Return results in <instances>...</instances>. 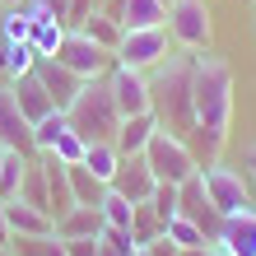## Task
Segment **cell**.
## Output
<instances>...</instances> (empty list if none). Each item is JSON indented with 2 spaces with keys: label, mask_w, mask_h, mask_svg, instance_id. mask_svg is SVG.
Masks as SVG:
<instances>
[{
  "label": "cell",
  "mask_w": 256,
  "mask_h": 256,
  "mask_svg": "<svg viewBox=\"0 0 256 256\" xmlns=\"http://www.w3.org/2000/svg\"><path fill=\"white\" fill-rule=\"evenodd\" d=\"M191 108H196V126H205L210 135L228 140V122H233V70L224 56L214 52H191Z\"/></svg>",
  "instance_id": "cell-1"
},
{
  "label": "cell",
  "mask_w": 256,
  "mask_h": 256,
  "mask_svg": "<svg viewBox=\"0 0 256 256\" xmlns=\"http://www.w3.org/2000/svg\"><path fill=\"white\" fill-rule=\"evenodd\" d=\"M149 112L158 116V130L186 140L196 130V108H191V56H168L154 66L149 80Z\"/></svg>",
  "instance_id": "cell-2"
},
{
  "label": "cell",
  "mask_w": 256,
  "mask_h": 256,
  "mask_svg": "<svg viewBox=\"0 0 256 256\" xmlns=\"http://www.w3.org/2000/svg\"><path fill=\"white\" fill-rule=\"evenodd\" d=\"M66 122L80 130L88 144H98V140H116L122 112H116V102H112L108 74H102V80H84V88L74 94V102L66 108Z\"/></svg>",
  "instance_id": "cell-3"
},
{
  "label": "cell",
  "mask_w": 256,
  "mask_h": 256,
  "mask_svg": "<svg viewBox=\"0 0 256 256\" xmlns=\"http://www.w3.org/2000/svg\"><path fill=\"white\" fill-rule=\"evenodd\" d=\"M168 52H172V38H168V24L163 28H126L122 42H116V52H112V61L116 66H126V70H154L168 61Z\"/></svg>",
  "instance_id": "cell-4"
},
{
  "label": "cell",
  "mask_w": 256,
  "mask_h": 256,
  "mask_svg": "<svg viewBox=\"0 0 256 256\" xmlns=\"http://www.w3.org/2000/svg\"><path fill=\"white\" fill-rule=\"evenodd\" d=\"M168 38L182 52H205L214 38V19H210L205 0H172L168 5Z\"/></svg>",
  "instance_id": "cell-5"
},
{
  "label": "cell",
  "mask_w": 256,
  "mask_h": 256,
  "mask_svg": "<svg viewBox=\"0 0 256 256\" xmlns=\"http://www.w3.org/2000/svg\"><path fill=\"white\" fill-rule=\"evenodd\" d=\"M144 163H149V172H154L158 182H177V186H182L191 172H200L196 158H191V149H186V140H177L168 130H154V140L144 144Z\"/></svg>",
  "instance_id": "cell-6"
},
{
  "label": "cell",
  "mask_w": 256,
  "mask_h": 256,
  "mask_svg": "<svg viewBox=\"0 0 256 256\" xmlns=\"http://www.w3.org/2000/svg\"><path fill=\"white\" fill-rule=\"evenodd\" d=\"M56 61H61L66 70H74L80 80H102V74L112 70V52L98 47L94 38H84L80 28H70L66 42H61V52H56Z\"/></svg>",
  "instance_id": "cell-7"
},
{
  "label": "cell",
  "mask_w": 256,
  "mask_h": 256,
  "mask_svg": "<svg viewBox=\"0 0 256 256\" xmlns=\"http://www.w3.org/2000/svg\"><path fill=\"white\" fill-rule=\"evenodd\" d=\"M200 182L210 191L219 214H238V210H252V196H247V177L233 172L228 163H205L200 168Z\"/></svg>",
  "instance_id": "cell-8"
},
{
  "label": "cell",
  "mask_w": 256,
  "mask_h": 256,
  "mask_svg": "<svg viewBox=\"0 0 256 256\" xmlns=\"http://www.w3.org/2000/svg\"><path fill=\"white\" fill-rule=\"evenodd\" d=\"M177 214L182 219H191L196 228H200L210 242L219 238V224H224V214L214 210V200H210V191H205V182H200V172H191L182 186H177Z\"/></svg>",
  "instance_id": "cell-9"
},
{
  "label": "cell",
  "mask_w": 256,
  "mask_h": 256,
  "mask_svg": "<svg viewBox=\"0 0 256 256\" xmlns=\"http://www.w3.org/2000/svg\"><path fill=\"white\" fill-rule=\"evenodd\" d=\"M108 88H112V102H116V112H122V116L149 112V74H144V70H126V66L112 61Z\"/></svg>",
  "instance_id": "cell-10"
},
{
  "label": "cell",
  "mask_w": 256,
  "mask_h": 256,
  "mask_svg": "<svg viewBox=\"0 0 256 256\" xmlns=\"http://www.w3.org/2000/svg\"><path fill=\"white\" fill-rule=\"evenodd\" d=\"M154 182H158V177L149 172L144 154H122V163H116V177H112V191L126 196L130 205H144L149 191H154Z\"/></svg>",
  "instance_id": "cell-11"
},
{
  "label": "cell",
  "mask_w": 256,
  "mask_h": 256,
  "mask_svg": "<svg viewBox=\"0 0 256 256\" xmlns=\"http://www.w3.org/2000/svg\"><path fill=\"white\" fill-rule=\"evenodd\" d=\"M102 14H112L122 28H163L168 24V10L158 0H98Z\"/></svg>",
  "instance_id": "cell-12"
},
{
  "label": "cell",
  "mask_w": 256,
  "mask_h": 256,
  "mask_svg": "<svg viewBox=\"0 0 256 256\" xmlns=\"http://www.w3.org/2000/svg\"><path fill=\"white\" fill-rule=\"evenodd\" d=\"M33 74H38V80H42V88H47V94H52V102H56V108H70V102H74V94H80V88H84V80H80V74H74V70H66L61 61H56V56H42V61L33 66Z\"/></svg>",
  "instance_id": "cell-13"
},
{
  "label": "cell",
  "mask_w": 256,
  "mask_h": 256,
  "mask_svg": "<svg viewBox=\"0 0 256 256\" xmlns=\"http://www.w3.org/2000/svg\"><path fill=\"white\" fill-rule=\"evenodd\" d=\"M0 144L19 149V154H38V149H33V126L24 122V112H19V102H14L10 84H0Z\"/></svg>",
  "instance_id": "cell-14"
},
{
  "label": "cell",
  "mask_w": 256,
  "mask_h": 256,
  "mask_svg": "<svg viewBox=\"0 0 256 256\" xmlns=\"http://www.w3.org/2000/svg\"><path fill=\"white\" fill-rule=\"evenodd\" d=\"M10 94H14V102H19V112H24V122H28V126H38L42 116L61 112V108L52 102V94L42 88L38 74H19V80H10Z\"/></svg>",
  "instance_id": "cell-15"
},
{
  "label": "cell",
  "mask_w": 256,
  "mask_h": 256,
  "mask_svg": "<svg viewBox=\"0 0 256 256\" xmlns=\"http://www.w3.org/2000/svg\"><path fill=\"white\" fill-rule=\"evenodd\" d=\"M214 247H224L228 256H256V214L252 210H238V214H224Z\"/></svg>",
  "instance_id": "cell-16"
},
{
  "label": "cell",
  "mask_w": 256,
  "mask_h": 256,
  "mask_svg": "<svg viewBox=\"0 0 256 256\" xmlns=\"http://www.w3.org/2000/svg\"><path fill=\"white\" fill-rule=\"evenodd\" d=\"M5 224H10V238H47L56 233V219L38 205H24V200H5Z\"/></svg>",
  "instance_id": "cell-17"
},
{
  "label": "cell",
  "mask_w": 256,
  "mask_h": 256,
  "mask_svg": "<svg viewBox=\"0 0 256 256\" xmlns=\"http://www.w3.org/2000/svg\"><path fill=\"white\" fill-rule=\"evenodd\" d=\"M38 163H42V172H47V210H52V219H61L66 210H74L70 172H66V163L52 158V154H38Z\"/></svg>",
  "instance_id": "cell-18"
},
{
  "label": "cell",
  "mask_w": 256,
  "mask_h": 256,
  "mask_svg": "<svg viewBox=\"0 0 256 256\" xmlns=\"http://www.w3.org/2000/svg\"><path fill=\"white\" fill-rule=\"evenodd\" d=\"M158 130V116L154 112H135V116H122V126H116V154H144V144L154 140Z\"/></svg>",
  "instance_id": "cell-19"
},
{
  "label": "cell",
  "mask_w": 256,
  "mask_h": 256,
  "mask_svg": "<svg viewBox=\"0 0 256 256\" xmlns=\"http://www.w3.org/2000/svg\"><path fill=\"white\" fill-rule=\"evenodd\" d=\"M108 219H102L98 205H74L56 219V238H102Z\"/></svg>",
  "instance_id": "cell-20"
},
{
  "label": "cell",
  "mask_w": 256,
  "mask_h": 256,
  "mask_svg": "<svg viewBox=\"0 0 256 256\" xmlns=\"http://www.w3.org/2000/svg\"><path fill=\"white\" fill-rule=\"evenodd\" d=\"M28 19H33V14H28ZM66 33H70V28L56 24V19H33V28H28V47L38 52V61H42V56H56L61 42H66Z\"/></svg>",
  "instance_id": "cell-21"
},
{
  "label": "cell",
  "mask_w": 256,
  "mask_h": 256,
  "mask_svg": "<svg viewBox=\"0 0 256 256\" xmlns=\"http://www.w3.org/2000/svg\"><path fill=\"white\" fill-rule=\"evenodd\" d=\"M66 172H70V196H74V205H102L108 182H98L84 163H66Z\"/></svg>",
  "instance_id": "cell-22"
},
{
  "label": "cell",
  "mask_w": 256,
  "mask_h": 256,
  "mask_svg": "<svg viewBox=\"0 0 256 256\" xmlns=\"http://www.w3.org/2000/svg\"><path fill=\"white\" fill-rule=\"evenodd\" d=\"M38 52L28 42H0V74L5 80H19V74H33Z\"/></svg>",
  "instance_id": "cell-23"
},
{
  "label": "cell",
  "mask_w": 256,
  "mask_h": 256,
  "mask_svg": "<svg viewBox=\"0 0 256 256\" xmlns=\"http://www.w3.org/2000/svg\"><path fill=\"white\" fill-rule=\"evenodd\" d=\"M80 33H84V38H94L98 47H108V52H116V42H122V33H126V28L116 24L112 14H102V10H94V14H88V19L80 24Z\"/></svg>",
  "instance_id": "cell-24"
},
{
  "label": "cell",
  "mask_w": 256,
  "mask_h": 256,
  "mask_svg": "<svg viewBox=\"0 0 256 256\" xmlns=\"http://www.w3.org/2000/svg\"><path fill=\"white\" fill-rule=\"evenodd\" d=\"M116 163H122V154H116V144H112V140L88 144V154H84V168L94 172L98 182H108V186H112V177H116Z\"/></svg>",
  "instance_id": "cell-25"
},
{
  "label": "cell",
  "mask_w": 256,
  "mask_h": 256,
  "mask_svg": "<svg viewBox=\"0 0 256 256\" xmlns=\"http://www.w3.org/2000/svg\"><path fill=\"white\" fill-rule=\"evenodd\" d=\"M19 200H24V205H38V210H47V172H42L38 154L28 158V168H24V182H19ZM47 214H52V210H47Z\"/></svg>",
  "instance_id": "cell-26"
},
{
  "label": "cell",
  "mask_w": 256,
  "mask_h": 256,
  "mask_svg": "<svg viewBox=\"0 0 256 256\" xmlns=\"http://www.w3.org/2000/svg\"><path fill=\"white\" fill-rule=\"evenodd\" d=\"M42 154H52V158H61V163H84V154H88V140L74 126H66L61 135H56V140L42 149Z\"/></svg>",
  "instance_id": "cell-27"
},
{
  "label": "cell",
  "mask_w": 256,
  "mask_h": 256,
  "mask_svg": "<svg viewBox=\"0 0 256 256\" xmlns=\"http://www.w3.org/2000/svg\"><path fill=\"white\" fill-rule=\"evenodd\" d=\"M33 154H19V149H10L5 163H0V200H19V182H24V168Z\"/></svg>",
  "instance_id": "cell-28"
},
{
  "label": "cell",
  "mask_w": 256,
  "mask_h": 256,
  "mask_svg": "<svg viewBox=\"0 0 256 256\" xmlns=\"http://www.w3.org/2000/svg\"><path fill=\"white\" fill-rule=\"evenodd\" d=\"M158 233H163V219L149 210V200L135 205V214H130V242H135V247H149Z\"/></svg>",
  "instance_id": "cell-29"
},
{
  "label": "cell",
  "mask_w": 256,
  "mask_h": 256,
  "mask_svg": "<svg viewBox=\"0 0 256 256\" xmlns=\"http://www.w3.org/2000/svg\"><path fill=\"white\" fill-rule=\"evenodd\" d=\"M163 238H168V242H177V247H210V238L196 228L191 219H182V214H172V219H163Z\"/></svg>",
  "instance_id": "cell-30"
},
{
  "label": "cell",
  "mask_w": 256,
  "mask_h": 256,
  "mask_svg": "<svg viewBox=\"0 0 256 256\" xmlns=\"http://www.w3.org/2000/svg\"><path fill=\"white\" fill-rule=\"evenodd\" d=\"M10 252L14 256H66V242L56 233H47V238H10Z\"/></svg>",
  "instance_id": "cell-31"
},
{
  "label": "cell",
  "mask_w": 256,
  "mask_h": 256,
  "mask_svg": "<svg viewBox=\"0 0 256 256\" xmlns=\"http://www.w3.org/2000/svg\"><path fill=\"white\" fill-rule=\"evenodd\" d=\"M102 219H108V228H122V233H130V214H135V205L126 200V196H116L112 186H108V196H102Z\"/></svg>",
  "instance_id": "cell-32"
},
{
  "label": "cell",
  "mask_w": 256,
  "mask_h": 256,
  "mask_svg": "<svg viewBox=\"0 0 256 256\" xmlns=\"http://www.w3.org/2000/svg\"><path fill=\"white\" fill-rule=\"evenodd\" d=\"M28 28H33V19L24 5H10L0 14V42H28Z\"/></svg>",
  "instance_id": "cell-33"
},
{
  "label": "cell",
  "mask_w": 256,
  "mask_h": 256,
  "mask_svg": "<svg viewBox=\"0 0 256 256\" xmlns=\"http://www.w3.org/2000/svg\"><path fill=\"white\" fill-rule=\"evenodd\" d=\"M149 210H154L158 219H172L177 214V182H154V191H149Z\"/></svg>",
  "instance_id": "cell-34"
},
{
  "label": "cell",
  "mask_w": 256,
  "mask_h": 256,
  "mask_svg": "<svg viewBox=\"0 0 256 256\" xmlns=\"http://www.w3.org/2000/svg\"><path fill=\"white\" fill-rule=\"evenodd\" d=\"M70 122H66V112H52V116H42V122L33 126V149H38V154H42V149H47L52 140H56V135H61Z\"/></svg>",
  "instance_id": "cell-35"
},
{
  "label": "cell",
  "mask_w": 256,
  "mask_h": 256,
  "mask_svg": "<svg viewBox=\"0 0 256 256\" xmlns=\"http://www.w3.org/2000/svg\"><path fill=\"white\" fill-rule=\"evenodd\" d=\"M94 10H98V0H70V10H66V28H80Z\"/></svg>",
  "instance_id": "cell-36"
},
{
  "label": "cell",
  "mask_w": 256,
  "mask_h": 256,
  "mask_svg": "<svg viewBox=\"0 0 256 256\" xmlns=\"http://www.w3.org/2000/svg\"><path fill=\"white\" fill-rule=\"evenodd\" d=\"M66 256H98V238H61Z\"/></svg>",
  "instance_id": "cell-37"
},
{
  "label": "cell",
  "mask_w": 256,
  "mask_h": 256,
  "mask_svg": "<svg viewBox=\"0 0 256 256\" xmlns=\"http://www.w3.org/2000/svg\"><path fill=\"white\" fill-rule=\"evenodd\" d=\"M144 252H149V256H182V247H177V242H168L163 233H158V238H154V242H149Z\"/></svg>",
  "instance_id": "cell-38"
},
{
  "label": "cell",
  "mask_w": 256,
  "mask_h": 256,
  "mask_svg": "<svg viewBox=\"0 0 256 256\" xmlns=\"http://www.w3.org/2000/svg\"><path fill=\"white\" fill-rule=\"evenodd\" d=\"M0 247H10V224H5V200H0Z\"/></svg>",
  "instance_id": "cell-39"
},
{
  "label": "cell",
  "mask_w": 256,
  "mask_h": 256,
  "mask_svg": "<svg viewBox=\"0 0 256 256\" xmlns=\"http://www.w3.org/2000/svg\"><path fill=\"white\" fill-rule=\"evenodd\" d=\"M210 252H214V242H210V247H186L182 256H210Z\"/></svg>",
  "instance_id": "cell-40"
},
{
  "label": "cell",
  "mask_w": 256,
  "mask_h": 256,
  "mask_svg": "<svg viewBox=\"0 0 256 256\" xmlns=\"http://www.w3.org/2000/svg\"><path fill=\"white\" fill-rule=\"evenodd\" d=\"M247 172L256 177V149H252V154H247Z\"/></svg>",
  "instance_id": "cell-41"
},
{
  "label": "cell",
  "mask_w": 256,
  "mask_h": 256,
  "mask_svg": "<svg viewBox=\"0 0 256 256\" xmlns=\"http://www.w3.org/2000/svg\"><path fill=\"white\" fill-rule=\"evenodd\" d=\"M5 154H10V144H0V163H5Z\"/></svg>",
  "instance_id": "cell-42"
},
{
  "label": "cell",
  "mask_w": 256,
  "mask_h": 256,
  "mask_svg": "<svg viewBox=\"0 0 256 256\" xmlns=\"http://www.w3.org/2000/svg\"><path fill=\"white\" fill-rule=\"evenodd\" d=\"M210 256H228V252H224V247H214V252H210Z\"/></svg>",
  "instance_id": "cell-43"
},
{
  "label": "cell",
  "mask_w": 256,
  "mask_h": 256,
  "mask_svg": "<svg viewBox=\"0 0 256 256\" xmlns=\"http://www.w3.org/2000/svg\"><path fill=\"white\" fill-rule=\"evenodd\" d=\"M0 5H24V0H0Z\"/></svg>",
  "instance_id": "cell-44"
},
{
  "label": "cell",
  "mask_w": 256,
  "mask_h": 256,
  "mask_svg": "<svg viewBox=\"0 0 256 256\" xmlns=\"http://www.w3.org/2000/svg\"><path fill=\"white\" fill-rule=\"evenodd\" d=\"M135 256H149V252H144V247H135Z\"/></svg>",
  "instance_id": "cell-45"
},
{
  "label": "cell",
  "mask_w": 256,
  "mask_h": 256,
  "mask_svg": "<svg viewBox=\"0 0 256 256\" xmlns=\"http://www.w3.org/2000/svg\"><path fill=\"white\" fill-rule=\"evenodd\" d=\"M0 256H14V252H10V247H0Z\"/></svg>",
  "instance_id": "cell-46"
},
{
  "label": "cell",
  "mask_w": 256,
  "mask_h": 256,
  "mask_svg": "<svg viewBox=\"0 0 256 256\" xmlns=\"http://www.w3.org/2000/svg\"><path fill=\"white\" fill-rule=\"evenodd\" d=\"M158 5H163V10H168V5H172V0H158Z\"/></svg>",
  "instance_id": "cell-47"
},
{
  "label": "cell",
  "mask_w": 256,
  "mask_h": 256,
  "mask_svg": "<svg viewBox=\"0 0 256 256\" xmlns=\"http://www.w3.org/2000/svg\"><path fill=\"white\" fill-rule=\"evenodd\" d=\"M252 214H256V200H252Z\"/></svg>",
  "instance_id": "cell-48"
}]
</instances>
